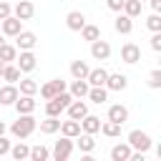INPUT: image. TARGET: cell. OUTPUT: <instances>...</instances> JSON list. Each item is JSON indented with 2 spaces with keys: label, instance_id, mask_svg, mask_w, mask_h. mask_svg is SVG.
I'll list each match as a JSON object with an SVG mask.
<instances>
[{
  "label": "cell",
  "instance_id": "1",
  "mask_svg": "<svg viewBox=\"0 0 161 161\" xmlns=\"http://www.w3.org/2000/svg\"><path fill=\"white\" fill-rule=\"evenodd\" d=\"M35 128H38V121L33 118V113H18V121L10 126V133L15 138H28Z\"/></svg>",
  "mask_w": 161,
  "mask_h": 161
},
{
  "label": "cell",
  "instance_id": "2",
  "mask_svg": "<svg viewBox=\"0 0 161 161\" xmlns=\"http://www.w3.org/2000/svg\"><path fill=\"white\" fill-rule=\"evenodd\" d=\"M126 143H128L133 151H143V153H146V151L151 148V143H153V141H151V136H148L146 131L136 128V131H131V133H128V141H126Z\"/></svg>",
  "mask_w": 161,
  "mask_h": 161
},
{
  "label": "cell",
  "instance_id": "3",
  "mask_svg": "<svg viewBox=\"0 0 161 161\" xmlns=\"http://www.w3.org/2000/svg\"><path fill=\"white\" fill-rule=\"evenodd\" d=\"M73 138H68V136H63L60 141H55V146H53V151H50V156L55 158V161H65V158H70V153H73Z\"/></svg>",
  "mask_w": 161,
  "mask_h": 161
},
{
  "label": "cell",
  "instance_id": "4",
  "mask_svg": "<svg viewBox=\"0 0 161 161\" xmlns=\"http://www.w3.org/2000/svg\"><path fill=\"white\" fill-rule=\"evenodd\" d=\"M20 30H23V20H20V18H15V15H8V18H3V20H0V33H3V35H8V38H15Z\"/></svg>",
  "mask_w": 161,
  "mask_h": 161
},
{
  "label": "cell",
  "instance_id": "5",
  "mask_svg": "<svg viewBox=\"0 0 161 161\" xmlns=\"http://www.w3.org/2000/svg\"><path fill=\"white\" fill-rule=\"evenodd\" d=\"M15 65L20 68V73H33L35 65H38V58L33 50H20V55L15 58Z\"/></svg>",
  "mask_w": 161,
  "mask_h": 161
},
{
  "label": "cell",
  "instance_id": "6",
  "mask_svg": "<svg viewBox=\"0 0 161 161\" xmlns=\"http://www.w3.org/2000/svg\"><path fill=\"white\" fill-rule=\"evenodd\" d=\"M35 43H38V35H35L33 30H20V33L15 35V48H18V50H33Z\"/></svg>",
  "mask_w": 161,
  "mask_h": 161
},
{
  "label": "cell",
  "instance_id": "7",
  "mask_svg": "<svg viewBox=\"0 0 161 161\" xmlns=\"http://www.w3.org/2000/svg\"><path fill=\"white\" fill-rule=\"evenodd\" d=\"M91 58H93V60H108V58H111V45H108V40H103V38L93 40V43H91Z\"/></svg>",
  "mask_w": 161,
  "mask_h": 161
},
{
  "label": "cell",
  "instance_id": "8",
  "mask_svg": "<svg viewBox=\"0 0 161 161\" xmlns=\"http://www.w3.org/2000/svg\"><path fill=\"white\" fill-rule=\"evenodd\" d=\"M121 60L128 63V65L138 63V60H141V48H138L136 43H126V45L121 48Z\"/></svg>",
  "mask_w": 161,
  "mask_h": 161
},
{
  "label": "cell",
  "instance_id": "9",
  "mask_svg": "<svg viewBox=\"0 0 161 161\" xmlns=\"http://www.w3.org/2000/svg\"><path fill=\"white\" fill-rule=\"evenodd\" d=\"M68 118H75V121H80L86 113H88V103L83 101V98H73L70 103H68Z\"/></svg>",
  "mask_w": 161,
  "mask_h": 161
},
{
  "label": "cell",
  "instance_id": "10",
  "mask_svg": "<svg viewBox=\"0 0 161 161\" xmlns=\"http://www.w3.org/2000/svg\"><path fill=\"white\" fill-rule=\"evenodd\" d=\"M18 96H20L18 86H15V83H5V86L0 88V106H13Z\"/></svg>",
  "mask_w": 161,
  "mask_h": 161
},
{
  "label": "cell",
  "instance_id": "11",
  "mask_svg": "<svg viewBox=\"0 0 161 161\" xmlns=\"http://www.w3.org/2000/svg\"><path fill=\"white\" fill-rule=\"evenodd\" d=\"M13 15L20 18V20H30V18L35 15V5H33L30 0H20V3L13 8Z\"/></svg>",
  "mask_w": 161,
  "mask_h": 161
},
{
  "label": "cell",
  "instance_id": "12",
  "mask_svg": "<svg viewBox=\"0 0 161 161\" xmlns=\"http://www.w3.org/2000/svg\"><path fill=\"white\" fill-rule=\"evenodd\" d=\"M65 25H68V30L80 33V28L86 25V15H83L80 10H70V13L65 15Z\"/></svg>",
  "mask_w": 161,
  "mask_h": 161
},
{
  "label": "cell",
  "instance_id": "13",
  "mask_svg": "<svg viewBox=\"0 0 161 161\" xmlns=\"http://www.w3.org/2000/svg\"><path fill=\"white\" fill-rule=\"evenodd\" d=\"M106 88H108V91H126V88H128V78H126L123 73H108Z\"/></svg>",
  "mask_w": 161,
  "mask_h": 161
},
{
  "label": "cell",
  "instance_id": "14",
  "mask_svg": "<svg viewBox=\"0 0 161 161\" xmlns=\"http://www.w3.org/2000/svg\"><path fill=\"white\" fill-rule=\"evenodd\" d=\"M108 121H113V123H126L128 121V108L126 106H121V103H113V106H108Z\"/></svg>",
  "mask_w": 161,
  "mask_h": 161
},
{
  "label": "cell",
  "instance_id": "15",
  "mask_svg": "<svg viewBox=\"0 0 161 161\" xmlns=\"http://www.w3.org/2000/svg\"><path fill=\"white\" fill-rule=\"evenodd\" d=\"M80 131H83V133H98V131H101V118L93 116V113H86V116L80 118Z\"/></svg>",
  "mask_w": 161,
  "mask_h": 161
},
{
  "label": "cell",
  "instance_id": "16",
  "mask_svg": "<svg viewBox=\"0 0 161 161\" xmlns=\"http://www.w3.org/2000/svg\"><path fill=\"white\" fill-rule=\"evenodd\" d=\"M13 106H15V111H18V113H33V111H35V98H33V96H23V93H20V96L15 98V103H13Z\"/></svg>",
  "mask_w": 161,
  "mask_h": 161
},
{
  "label": "cell",
  "instance_id": "17",
  "mask_svg": "<svg viewBox=\"0 0 161 161\" xmlns=\"http://www.w3.org/2000/svg\"><path fill=\"white\" fill-rule=\"evenodd\" d=\"M113 28H116V33H121V35H128V33L133 30V18H128L126 13H121V15L113 20Z\"/></svg>",
  "mask_w": 161,
  "mask_h": 161
},
{
  "label": "cell",
  "instance_id": "18",
  "mask_svg": "<svg viewBox=\"0 0 161 161\" xmlns=\"http://www.w3.org/2000/svg\"><path fill=\"white\" fill-rule=\"evenodd\" d=\"M106 78H108V70L106 68H91L88 75H86L88 86H106Z\"/></svg>",
  "mask_w": 161,
  "mask_h": 161
},
{
  "label": "cell",
  "instance_id": "19",
  "mask_svg": "<svg viewBox=\"0 0 161 161\" xmlns=\"http://www.w3.org/2000/svg\"><path fill=\"white\" fill-rule=\"evenodd\" d=\"M88 88H91V86H88V80H86V78H73V83H70V91H68V93H70L73 98H86V96H88Z\"/></svg>",
  "mask_w": 161,
  "mask_h": 161
},
{
  "label": "cell",
  "instance_id": "20",
  "mask_svg": "<svg viewBox=\"0 0 161 161\" xmlns=\"http://www.w3.org/2000/svg\"><path fill=\"white\" fill-rule=\"evenodd\" d=\"M60 133L68 136V138H75L80 133V121L75 118H68V121H60Z\"/></svg>",
  "mask_w": 161,
  "mask_h": 161
},
{
  "label": "cell",
  "instance_id": "21",
  "mask_svg": "<svg viewBox=\"0 0 161 161\" xmlns=\"http://www.w3.org/2000/svg\"><path fill=\"white\" fill-rule=\"evenodd\" d=\"M88 98L101 106V103L108 101V88H106V86H91V88H88Z\"/></svg>",
  "mask_w": 161,
  "mask_h": 161
},
{
  "label": "cell",
  "instance_id": "22",
  "mask_svg": "<svg viewBox=\"0 0 161 161\" xmlns=\"http://www.w3.org/2000/svg\"><path fill=\"white\" fill-rule=\"evenodd\" d=\"M75 138H78L75 143H78V148H80V153H91V151L96 148V141H93V133H83V131H80V133H78Z\"/></svg>",
  "mask_w": 161,
  "mask_h": 161
},
{
  "label": "cell",
  "instance_id": "23",
  "mask_svg": "<svg viewBox=\"0 0 161 161\" xmlns=\"http://www.w3.org/2000/svg\"><path fill=\"white\" fill-rule=\"evenodd\" d=\"M131 146L128 143H116L113 148H111V161H128V156H131Z\"/></svg>",
  "mask_w": 161,
  "mask_h": 161
},
{
  "label": "cell",
  "instance_id": "24",
  "mask_svg": "<svg viewBox=\"0 0 161 161\" xmlns=\"http://www.w3.org/2000/svg\"><path fill=\"white\" fill-rule=\"evenodd\" d=\"M0 78H3V80H8V83H18V80H20V68H18L15 63H5V68H3Z\"/></svg>",
  "mask_w": 161,
  "mask_h": 161
},
{
  "label": "cell",
  "instance_id": "25",
  "mask_svg": "<svg viewBox=\"0 0 161 161\" xmlns=\"http://www.w3.org/2000/svg\"><path fill=\"white\" fill-rule=\"evenodd\" d=\"M60 131V121L58 116H45V121H40V133H58Z\"/></svg>",
  "mask_w": 161,
  "mask_h": 161
},
{
  "label": "cell",
  "instance_id": "26",
  "mask_svg": "<svg viewBox=\"0 0 161 161\" xmlns=\"http://www.w3.org/2000/svg\"><path fill=\"white\" fill-rule=\"evenodd\" d=\"M15 58H18V48L10 45V43H3L0 45V60L3 63H15Z\"/></svg>",
  "mask_w": 161,
  "mask_h": 161
},
{
  "label": "cell",
  "instance_id": "27",
  "mask_svg": "<svg viewBox=\"0 0 161 161\" xmlns=\"http://www.w3.org/2000/svg\"><path fill=\"white\" fill-rule=\"evenodd\" d=\"M141 0H123V8H121V13H126L128 18H138L141 15Z\"/></svg>",
  "mask_w": 161,
  "mask_h": 161
},
{
  "label": "cell",
  "instance_id": "28",
  "mask_svg": "<svg viewBox=\"0 0 161 161\" xmlns=\"http://www.w3.org/2000/svg\"><path fill=\"white\" fill-rule=\"evenodd\" d=\"M80 35H83V40L93 43V40H98V38H101V28H98V25H91V23H86V25L80 28Z\"/></svg>",
  "mask_w": 161,
  "mask_h": 161
},
{
  "label": "cell",
  "instance_id": "29",
  "mask_svg": "<svg viewBox=\"0 0 161 161\" xmlns=\"http://www.w3.org/2000/svg\"><path fill=\"white\" fill-rule=\"evenodd\" d=\"M101 133H103V136H108V138H118V136H121V123L103 121V123H101Z\"/></svg>",
  "mask_w": 161,
  "mask_h": 161
},
{
  "label": "cell",
  "instance_id": "30",
  "mask_svg": "<svg viewBox=\"0 0 161 161\" xmlns=\"http://www.w3.org/2000/svg\"><path fill=\"white\" fill-rule=\"evenodd\" d=\"M88 70H91V68H88L86 60H73V63H70V75H73V78H86Z\"/></svg>",
  "mask_w": 161,
  "mask_h": 161
},
{
  "label": "cell",
  "instance_id": "31",
  "mask_svg": "<svg viewBox=\"0 0 161 161\" xmlns=\"http://www.w3.org/2000/svg\"><path fill=\"white\" fill-rule=\"evenodd\" d=\"M18 83H20V93H23V96H35V93H38V86H40V83H35L33 78H20Z\"/></svg>",
  "mask_w": 161,
  "mask_h": 161
},
{
  "label": "cell",
  "instance_id": "32",
  "mask_svg": "<svg viewBox=\"0 0 161 161\" xmlns=\"http://www.w3.org/2000/svg\"><path fill=\"white\" fill-rule=\"evenodd\" d=\"M10 156H13L15 161H23V158H28V156H30V148H28L23 141H18L15 146H10Z\"/></svg>",
  "mask_w": 161,
  "mask_h": 161
},
{
  "label": "cell",
  "instance_id": "33",
  "mask_svg": "<svg viewBox=\"0 0 161 161\" xmlns=\"http://www.w3.org/2000/svg\"><path fill=\"white\" fill-rule=\"evenodd\" d=\"M30 161H48L50 158V151L43 146V143H38V146H33L30 148V156H28Z\"/></svg>",
  "mask_w": 161,
  "mask_h": 161
},
{
  "label": "cell",
  "instance_id": "34",
  "mask_svg": "<svg viewBox=\"0 0 161 161\" xmlns=\"http://www.w3.org/2000/svg\"><path fill=\"white\" fill-rule=\"evenodd\" d=\"M65 108H63V103L53 96V98H48V103H45V116H60Z\"/></svg>",
  "mask_w": 161,
  "mask_h": 161
},
{
  "label": "cell",
  "instance_id": "35",
  "mask_svg": "<svg viewBox=\"0 0 161 161\" xmlns=\"http://www.w3.org/2000/svg\"><path fill=\"white\" fill-rule=\"evenodd\" d=\"M146 28H148L151 33H158V30H161V15H158V13H151V15L146 18Z\"/></svg>",
  "mask_w": 161,
  "mask_h": 161
},
{
  "label": "cell",
  "instance_id": "36",
  "mask_svg": "<svg viewBox=\"0 0 161 161\" xmlns=\"http://www.w3.org/2000/svg\"><path fill=\"white\" fill-rule=\"evenodd\" d=\"M38 93H40V96H43V98L48 101V98H53V96H55V88H53V83L48 80V83H43V86H38Z\"/></svg>",
  "mask_w": 161,
  "mask_h": 161
},
{
  "label": "cell",
  "instance_id": "37",
  "mask_svg": "<svg viewBox=\"0 0 161 161\" xmlns=\"http://www.w3.org/2000/svg\"><path fill=\"white\" fill-rule=\"evenodd\" d=\"M148 88H161V70H151L148 73Z\"/></svg>",
  "mask_w": 161,
  "mask_h": 161
},
{
  "label": "cell",
  "instance_id": "38",
  "mask_svg": "<svg viewBox=\"0 0 161 161\" xmlns=\"http://www.w3.org/2000/svg\"><path fill=\"white\" fill-rule=\"evenodd\" d=\"M8 15H13V8H10V3H8V0H0V20H3V18H8Z\"/></svg>",
  "mask_w": 161,
  "mask_h": 161
},
{
  "label": "cell",
  "instance_id": "39",
  "mask_svg": "<svg viewBox=\"0 0 161 161\" xmlns=\"http://www.w3.org/2000/svg\"><path fill=\"white\" fill-rule=\"evenodd\" d=\"M151 48H153V50H156V53H158V50H161V30H158V33H153V35H151Z\"/></svg>",
  "mask_w": 161,
  "mask_h": 161
},
{
  "label": "cell",
  "instance_id": "40",
  "mask_svg": "<svg viewBox=\"0 0 161 161\" xmlns=\"http://www.w3.org/2000/svg\"><path fill=\"white\" fill-rule=\"evenodd\" d=\"M5 153H10V141L5 138V133L0 136V156H5Z\"/></svg>",
  "mask_w": 161,
  "mask_h": 161
},
{
  "label": "cell",
  "instance_id": "41",
  "mask_svg": "<svg viewBox=\"0 0 161 161\" xmlns=\"http://www.w3.org/2000/svg\"><path fill=\"white\" fill-rule=\"evenodd\" d=\"M50 83H53V88H55V93H60V91H65V88H68V86H65V80H63V78H53V80H50Z\"/></svg>",
  "mask_w": 161,
  "mask_h": 161
},
{
  "label": "cell",
  "instance_id": "42",
  "mask_svg": "<svg viewBox=\"0 0 161 161\" xmlns=\"http://www.w3.org/2000/svg\"><path fill=\"white\" fill-rule=\"evenodd\" d=\"M106 5H108L111 10H116V13H121V8H123V0H106Z\"/></svg>",
  "mask_w": 161,
  "mask_h": 161
},
{
  "label": "cell",
  "instance_id": "43",
  "mask_svg": "<svg viewBox=\"0 0 161 161\" xmlns=\"http://www.w3.org/2000/svg\"><path fill=\"white\" fill-rule=\"evenodd\" d=\"M148 5H151V10H153V13H158V10H161V0H148Z\"/></svg>",
  "mask_w": 161,
  "mask_h": 161
},
{
  "label": "cell",
  "instance_id": "44",
  "mask_svg": "<svg viewBox=\"0 0 161 161\" xmlns=\"http://www.w3.org/2000/svg\"><path fill=\"white\" fill-rule=\"evenodd\" d=\"M5 131H8V128H5V121H0V136H3Z\"/></svg>",
  "mask_w": 161,
  "mask_h": 161
},
{
  "label": "cell",
  "instance_id": "45",
  "mask_svg": "<svg viewBox=\"0 0 161 161\" xmlns=\"http://www.w3.org/2000/svg\"><path fill=\"white\" fill-rule=\"evenodd\" d=\"M3 43H5V35H3V33H0V45H3Z\"/></svg>",
  "mask_w": 161,
  "mask_h": 161
},
{
  "label": "cell",
  "instance_id": "46",
  "mask_svg": "<svg viewBox=\"0 0 161 161\" xmlns=\"http://www.w3.org/2000/svg\"><path fill=\"white\" fill-rule=\"evenodd\" d=\"M3 68H5V63H3V60H0V73H3Z\"/></svg>",
  "mask_w": 161,
  "mask_h": 161
},
{
  "label": "cell",
  "instance_id": "47",
  "mask_svg": "<svg viewBox=\"0 0 161 161\" xmlns=\"http://www.w3.org/2000/svg\"><path fill=\"white\" fill-rule=\"evenodd\" d=\"M141 3H143V0H141Z\"/></svg>",
  "mask_w": 161,
  "mask_h": 161
}]
</instances>
